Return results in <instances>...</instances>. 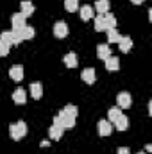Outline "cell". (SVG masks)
Here are the masks:
<instances>
[{
  "label": "cell",
  "instance_id": "6da1fadb",
  "mask_svg": "<svg viewBox=\"0 0 152 154\" xmlns=\"http://www.w3.org/2000/svg\"><path fill=\"white\" fill-rule=\"evenodd\" d=\"M9 133H11V138L13 140H22L27 134V124L23 120L22 122H16V124H11L9 125Z\"/></svg>",
  "mask_w": 152,
  "mask_h": 154
},
{
  "label": "cell",
  "instance_id": "7a4b0ae2",
  "mask_svg": "<svg viewBox=\"0 0 152 154\" xmlns=\"http://www.w3.org/2000/svg\"><path fill=\"white\" fill-rule=\"evenodd\" d=\"M0 41H2V43H5V45H9V47L22 43V41H20V36H18V32H16V31H4V32L0 34Z\"/></svg>",
  "mask_w": 152,
  "mask_h": 154
},
{
  "label": "cell",
  "instance_id": "3957f363",
  "mask_svg": "<svg viewBox=\"0 0 152 154\" xmlns=\"http://www.w3.org/2000/svg\"><path fill=\"white\" fill-rule=\"evenodd\" d=\"M116 108H120V109H127V108H131V104H132V97L127 93V91H120L118 95H116Z\"/></svg>",
  "mask_w": 152,
  "mask_h": 154
},
{
  "label": "cell",
  "instance_id": "277c9868",
  "mask_svg": "<svg viewBox=\"0 0 152 154\" xmlns=\"http://www.w3.org/2000/svg\"><path fill=\"white\" fill-rule=\"evenodd\" d=\"M11 23H13V31H22L27 25V18L22 13H14L11 16Z\"/></svg>",
  "mask_w": 152,
  "mask_h": 154
},
{
  "label": "cell",
  "instance_id": "5b68a950",
  "mask_svg": "<svg viewBox=\"0 0 152 154\" xmlns=\"http://www.w3.org/2000/svg\"><path fill=\"white\" fill-rule=\"evenodd\" d=\"M99 134L100 136H109L113 133V124L109 120H99Z\"/></svg>",
  "mask_w": 152,
  "mask_h": 154
},
{
  "label": "cell",
  "instance_id": "8992f818",
  "mask_svg": "<svg viewBox=\"0 0 152 154\" xmlns=\"http://www.w3.org/2000/svg\"><path fill=\"white\" fill-rule=\"evenodd\" d=\"M54 36L59 39L66 38L68 36V25L65 23V22H57L56 25H54Z\"/></svg>",
  "mask_w": 152,
  "mask_h": 154
},
{
  "label": "cell",
  "instance_id": "52a82bcc",
  "mask_svg": "<svg viewBox=\"0 0 152 154\" xmlns=\"http://www.w3.org/2000/svg\"><path fill=\"white\" fill-rule=\"evenodd\" d=\"M20 13L27 18V16H31L32 13H34V5H32V2L31 0H22V4H20Z\"/></svg>",
  "mask_w": 152,
  "mask_h": 154
},
{
  "label": "cell",
  "instance_id": "ba28073f",
  "mask_svg": "<svg viewBox=\"0 0 152 154\" xmlns=\"http://www.w3.org/2000/svg\"><path fill=\"white\" fill-rule=\"evenodd\" d=\"M97 56H99V59H108L109 56H111V48H109V45L108 43H102V45H99L97 47Z\"/></svg>",
  "mask_w": 152,
  "mask_h": 154
},
{
  "label": "cell",
  "instance_id": "9c48e42d",
  "mask_svg": "<svg viewBox=\"0 0 152 154\" xmlns=\"http://www.w3.org/2000/svg\"><path fill=\"white\" fill-rule=\"evenodd\" d=\"M9 77H11L13 81H22V79H23V66H20V65L11 66V70H9Z\"/></svg>",
  "mask_w": 152,
  "mask_h": 154
},
{
  "label": "cell",
  "instance_id": "30bf717a",
  "mask_svg": "<svg viewBox=\"0 0 152 154\" xmlns=\"http://www.w3.org/2000/svg\"><path fill=\"white\" fill-rule=\"evenodd\" d=\"M81 77H82V81H84V82H88V84H93V82L97 81V74H95V70H93V68H84Z\"/></svg>",
  "mask_w": 152,
  "mask_h": 154
},
{
  "label": "cell",
  "instance_id": "8fae6325",
  "mask_svg": "<svg viewBox=\"0 0 152 154\" xmlns=\"http://www.w3.org/2000/svg\"><path fill=\"white\" fill-rule=\"evenodd\" d=\"M29 90H31V95H32V99H41L43 97V84L41 82H32L31 86H29Z\"/></svg>",
  "mask_w": 152,
  "mask_h": 154
},
{
  "label": "cell",
  "instance_id": "7c38bea8",
  "mask_svg": "<svg viewBox=\"0 0 152 154\" xmlns=\"http://www.w3.org/2000/svg\"><path fill=\"white\" fill-rule=\"evenodd\" d=\"M63 127L61 125H56V124H52V127L48 129V136H50V140H61V136H63Z\"/></svg>",
  "mask_w": 152,
  "mask_h": 154
},
{
  "label": "cell",
  "instance_id": "4fadbf2b",
  "mask_svg": "<svg viewBox=\"0 0 152 154\" xmlns=\"http://www.w3.org/2000/svg\"><path fill=\"white\" fill-rule=\"evenodd\" d=\"M93 11H97L99 14H106V13H109V0H97Z\"/></svg>",
  "mask_w": 152,
  "mask_h": 154
},
{
  "label": "cell",
  "instance_id": "5bb4252c",
  "mask_svg": "<svg viewBox=\"0 0 152 154\" xmlns=\"http://www.w3.org/2000/svg\"><path fill=\"white\" fill-rule=\"evenodd\" d=\"M18 32V36H20V41H23V39H32L34 38V29L31 27V25H25L22 31H16Z\"/></svg>",
  "mask_w": 152,
  "mask_h": 154
},
{
  "label": "cell",
  "instance_id": "9a60e30c",
  "mask_svg": "<svg viewBox=\"0 0 152 154\" xmlns=\"http://www.w3.org/2000/svg\"><path fill=\"white\" fill-rule=\"evenodd\" d=\"M118 45H120V50H122L123 54H127V52L132 48V39L129 38V36H122L120 41H118Z\"/></svg>",
  "mask_w": 152,
  "mask_h": 154
},
{
  "label": "cell",
  "instance_id": "2e32d148",
  "mask_svg": "<svg viewBox=\"0 0 152 154\" xmlns=\"http://www.w3.org/2000/svg\"><path fill=\"white\" fill-rule=\"evenodd\" d=\"M113 124H114V127H116L118 131H127V127H129V118L123 116V115H120Z\"/></svg>",
  "mask_w": 152,
  "mask_h": 154
},
{
  "label": "cell",
  "instance_id": "e0dca14e",
  "mask_svg": "<svg viewBox=\"0 0 152 154\" xmlns=\"http://www.w3.org/2000/svg\"><path fill=\"white\" fill-rule=\"evenodd\" d=\"M106 68H108L109 72H116V70L120 68V59L114 57V56H109V57L106 59Z\"/></svg>",
  "mask_w": 152,
  "mask_h": 154
},
{
  "label": "cell",
  "instance_id": "ac0fdd59",
  "mask_svg": "<svg viewBox=\"0 0 152 154\" xmlns=\"http://www.w3.org/2000/svg\"><path fill=\"white\" fill-rule=\"evenodd\" d=\"M93 14H95V11H93L91 5H82V7H81V20L88 22V20L93 18Z\"/></svg>",
  "mask_w": 152,
  "mask_h": 154
},
{
  "label": "cell",
  "instance_id": "d6986e66",
  "mask_svg": "<svg viewBox=\"0 0 152 154\" xmlns=\"http://www.w3.org/2000/svg\"><path fill=\"white\" fill-rule=\"evenodd\" d=\"M13 100H14L16 104H25V100H27V93H25L22 88H18V90H14V93H13Z\"/></svg>",
  "mask_w": 152,
  "mask_h": 154
},
{
  "label": "cell",
  "instance_id": "ffe728a7",
  "mask_svg": "<svg viewBox=\"0 0 152 154\" xmlns=\"http://www.w3.org/2000/svg\"><path fill=\"white\" fill-rule=\"evenodd\" d=\"M63 63H65L68 68H75V66H77V56L74 54V52L66 54V56L63 57Z\"/></svg>",
  "mask_w": 152,
  "mask_h": 154
},
{
  "label": "cell",
  "instance_id": "44dd1931",
  "mask_svg": "<svg viewBox=\"0 0 152 154\" xmlns=\"http://www.w3.org/2000/svg\"><path fill=\"white\" fill-rule=\"evenodd\" d=\"M95 31H99V32L106 31V20H104V14H97V16H95Z\"/></svg>",
  "mask_w": 152,
  "mask_h": 154
},
{
  "label": "cell",
  "instance_id": "7402d4cb",
  "mask_svg": "<svg viewBox=\"0 0 152 154\" xmlns=\"http://www.w3.org/2000/svg\"><path fill=\"white\" fill-rule=\"evenodd\" d=\"M104 20H106V31L108 29H116V18H114V14L106 13L104 14Z\"/></svg>",
  "mask_w": 152,
  "mask_h": 154
},
{
  "label": "cell",
  "instance_id": "603a6c76",
  "mask_svg": "<svg viewBox=\"0 0 152 154\" xmlns=\"http://www.w3.org/2000/svg\"><path fill=\"white\" fill-rule=\"evenodd\" d=\"M106 32H108V41H109V43H118L120 38H122V34H120L116 29H108Z\"/></svg>",
  "mask_w": 152,
  "mask_h": 154
},
{
  "label": "cell",
  "instance_id": "cb8c5ba5",
  "mask_svg": "<svg viewBox=\"0 0 152 154\" xmlns=\"http://www.w3.org/2000/svg\"><path fill=\"white\" fill-rule=\"evenodd\" d=\"M65 9L68 13H74L79 9V0H65Z\"/></svg>",
  "mask_w": 152,
  "mask_h": 154
},
{
  "label": "cell",
  "instance_id": "d4e9b609",
  "mask_svg": "<svg viewBox=\"0 0 152 154\" xmlns=\"http://www.w3.org/2000/svg\"><path fill=\"white\" fill-rule=\"evenodd\" d=\"M120 115H122V109H120V108H111V109L108 111V120L113 124V122H114V120H116Z\"/></svg>",
  "mask_w": 152,
  "mask_h": 154
},
{
  "label": "cell",
  "instance_id": "484cf974",
  "mask_svg": "<svg viewBox=\"0 0 152 154\" xmlns=\"http://www.w3.org/2000/svg\"><path fill=\"white\" fill-rule=\"evenodd\" d=\"M65 115H68V116H72V118H77V108L74 106V104H68V106H65L63 109H61Z\"/></svg>",
  "mask_w": 152,
  "mask_h": 154
},
{
  "label": "cell",
  "instance_id": "4316f807",
  "mask_svg": "<svg viewBox=\"0 0 152 154\" xmlns=\"http://www.w3.org/2000/svg\"><path fill=\"white\" fill-rule=\"evenodd\" d=\"M9 50H11V47L0 41V56H2V57H4V56H7V54H9Z\"/></svg>",
  "mask_w": 152,
  "mask_h": 154
},
{
  "label": "cell",
  "instance_id": "83f0119b",
  "mask_svg": "<svg viewBox=\"0 0 152 154\" xmlns=\"http://www.w3.org/2000/svg\"><path fill=\"white\" fill-rule=\"evenodd\" d=\"M116 154H131V152H129V149H127V147H120Z\"/></svg>",
  "mask_w": 152,
  "mask_h": 154
},
{
  "label": "cell",
  "instance_id": "f1b7e54d",
  "mask_svg": "<svg viewBox=\"0 0 152 154\" xmlns=\"http://www.w3.org/2000/svg\"><path fill=\"white\" fill-rule=\"evenodd\" d=\"M145 151H147V152H152V145H150V143H147V145H145Z\"/></svg>",
  "mask_w": 152,
  "mask_h": 154
},
{
  "label": "cell",
  "instance_id": "f546056e",
  "mask_svg": "<svg viewBox=\"0 0 152 154\" xmlns=\"http://www.w3.org/2000/svg\"><path fill=\"white\" fill-rule=\"evenodd\" d=\"M131 2H132V4H138V5H140V4H143V0H131Z\"/></svg>",
  "mask_w": 152,
  "mask_h": 154
},
{
  "label": "cell",
  "instance_id": "4dcf8cb0",
  "mask_svg": "<svg viewBox=\"0 0 152 154\" xmlns=\"http://www.w3.org/2000/svg\"><path fill=\"white\" fill-rule=\"evenodd\" d=\"M138 154H147V152H138Z\"/></svg>",
  "mask_w": 152,
  "mask_h": 154
}]
</instances>
